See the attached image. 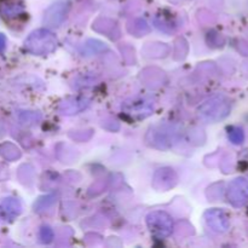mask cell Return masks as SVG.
Here are the masks:
<instances>
[{"mask_svg": "<svg viewBox=\"0 0 248 248\" xmlns=\"http://www.w3.org/2000/svg\"><path fill=\"white\" fill-rule=\"evenodd\" d=\"M24 46L29 52L34 55H47L55 51L57 46V39L51 31L46 29H38L28 36Z\"/></svg>", "mask_w": 248, "mask_h": 248, "instance_id": "6da1fadb", "label": "cell"}, {"mask_svg": "<svg viewBox=\"0 0 248 248\" xmlns=\"http://www.w3.org/2000/svg\"><path fill=\"white\" fill-rule=\"evenodd\" d=\"M147 224L153 236L156 239H165L169 236L173 229V220L162 211H155L147 217Z\"/></svg>", "mask_w": 248, "mask_h": 248, "instance_id": "7a4b0ae2", "label": "cell"}, {"mask_svg": "<svg viewBox=\"0 0 248 248\" xmlns=\"http://www.w3.org/2000/svg\"><path fill=\"white\" fill-rule=\"evenodd\" d=\"M177 183V174L172 169L165 167V169L159 170L155 173L154 179H153V186L157 190H169L174 184Z\"/></svg>", "mask_w": 248, "mask_h": 248, "instance_id": "3957f363", "label": "cell"}, {"mask_svg": "<svg viewBox=\"0 0 248 248\" xmlns=\"http://www.w3.org/2000/svg\"><path fill=\"white\" fill-rule=\"evenodd\" d=\"M65 15H67V5L63 2H57L45 12L44 23L50 27H58L64 21Z\"/></svg>", "mask_w": 248, "mask_h": 248, "instance_id": "277c9868", "label": "cell"}, {"mask_svg": "<svg viewBox=\"0 0 248 248\" xmlns=\"http://www.w3.org/2000/svg\"><path fill=\"white\" fill-rule=\"evenodd\" d=\"M21 213V203L16 199H5L0 202V218L2 220H14Z\"/></svg>", "mask_w": 248, "mask_h": 248, "instance_id": "5b68a950", "label": "cell"}, {"mask_svg": "<svg viewBox=\"0 0 248 248\" xmlns=\"http://www.w3.org/2000/svg\"><path fill=\"white\" fill-rule=\"evenodd\" d=\"M200 114L207 119H219L227 113H223L222 110V102L217 99L207 102L200 108Z\"/></svg>", "mask_w": 248, "mask_h": 248, "instance_id": "8992f818", "label": "cell"}, {"mask_svg": "<svg viewBox=\"0 0 248 248\" xmlns=\"http://www.w3.org/2000/svg\"><path fill=\"white\" fill-rule=\"evenodd\" d=\"M206 220L210 227H212L215 230H225L227 228V220L223 218V213L219 211H210L206 213Z\"/></svg>", "mask_w": 248, "mask_h": 248, "instance_id": "52a82bcc", "label": "cell"}, {"mask_svg": "<svg viewBox=\"0 0 248 248\" xmlns=\"http://www.w3.org/2000/svg\"><path fill=\"white\" fill-rule=\"evenodd\" d=\"M0 154L7 160H14L19 156V150L11 143H5L0 147Z\"/></svg>", "mask_w": 248, "mask_h": 248, "instance_id": "ba28073f", "label": "cell"}, {"mask_svg": "<svg viewBox=\"0 0 248 248\" xmlns=\"http://www.w3.org/2000/svg\"><path fill=\"white\" fill-rule=\"evenodd\" d=\"M40 239H41V242H44V244H48V242L52 241L53 239L52 230L47 227L43 228V229L40 230Z\"/></svg>", "mask_w": 248, "mask_h": 248, "instance_id": "9c48e42d", "label": "cell"}, {"mask_svg": "<svg viewBox=\"0 0 248 248\" xmlns=\"http://www.w3.org/2000/svg\"><path fill=\"white\" fill-rule=\"evenodd\" d=\"M5 46H6V38L2 34H0V52L5 50Z\"/></svg>", "mask_w": 248, "mask_h": 248, "instance_id": "30bf717a", "label": "cell"}]
</instances>
